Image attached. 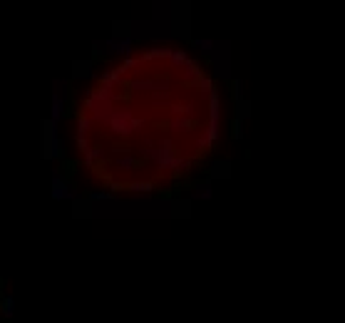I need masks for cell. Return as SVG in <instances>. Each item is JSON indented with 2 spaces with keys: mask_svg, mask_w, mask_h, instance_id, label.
Instances as JSON below:
<instances>
[{
  "mask_svg": "<svg viewBox=\"0 0 345 323\" xmlns=\"http://www.w3.org/2000/svg\"><path fill=\"white\" fill-rule=\"evenodd\" d=\"M251 117V105H249V100H243V102H236V122L241 124L243 119Z\"/></svg>",
  "mask_w": 345,
  "mask_h": 323,
  "instance_id": "obj_1",
  "label": "cell"
},
{
  "mask_svg": "<svg viewBox=\"0 0 345 323\" xmlns=\"http://www.w3.org/2000/svg\"><path fill=\"white\" fill-rule=\"evenodd\" d=\"M233 97H236V102H243V85L241 82H233Z\"/></svg>",
  "mask_w": 345,
  "mask_h": 323,
  "instance_id": "obj_2",
  "label": "cell"
},
{
  "mask_svg": "<svg viewBox=\"0 0 345 323\" xmlns=\"http://www.w3.org/2000/svg\"><path fill=\"white\" fill-rule=\"evenodd\" d=\"M196 197H206V199H209V197H211V187H209V184H199V187H196Z\"/></svg>",
  "mask_w": 345,
  "mask_h": 323,
  "instance_id": "obj_3",
  "label": "cell"
},
{
  "mask_svg": "<svg viewBox=\"0 0 345 323\" xmlns=\"http://www.w3.org/2000/svg\"><path fill=\"white\" fill-rule=\"evenodd\" d=\"M196 48H199L202 53H211V48H214V42H209V40H199V42H196Z\"/></svg>",
  "mask_w": 345,
  "mask_h": 323,
  "instance_id": "obj_4",
  "label": "cell"
}]
</instances>
